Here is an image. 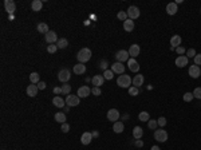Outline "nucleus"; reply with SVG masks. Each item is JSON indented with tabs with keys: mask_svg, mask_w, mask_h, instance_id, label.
Instances as JSON below:
<instances>
[{
	"mask_svg": "<svg viewBox=\"0 0 201 150\" xmlns=\"http://www.w3.org/2000/svg\"><path fill=\"white\" fill-rule=\"evenodd\" d=\"M76 59H78L79 63L85 64L86 62H88L91 59V50L90 48H86V47L79 50V52L76 54Z\"/></svg>",
	"mask_w": 201,
	"mask_h": 150,
	"instance_id": "nucleus-1",
	"label": "nucleus"
},
{
	"mask_svg": "<svg viewBox=\"0 0 201 150\" xmlns=\"http://www.w3.org/2000/svg\"><path fill=\"white\" fill-rule=\"evenodd\" d=\"M132 83H133V79L129 75H125V74L120 75L118 79H117V85L120 87H122V89H129V87H132Z\"/></svg>",
	"mask_w": 201,
	"mask_h": 150,
	"instance_id": "nucleus-2",
	"label": "nucleus"
},
{
	"mask_svg": "<svg viewBox=\"0 0 201 150\" xmlns=\"http://www.w3.org/2000/svg\"><path fill=\"white\" fill-rule=\"evenodd\" d=\"M154 139L158 142H166L168 139V131L163 129H157L154 130Z\"/></svg>",
	"mask_w": 201,
	"mask_h": 150,
	"instance_id": "nucleus-3",
	"label": "nucleus"
},
{
	"mask_svg": "<svg viewBox=\"0 0 201 150\" xmlns=\"http://www.w3.org/2000/svg\"><path fill=\"white\" fill-rule=\"evenodd\" d=\"M127 18L132 20H135V19H138L139 15H141V12H139V8L138 7H135V6H130L129 8H127Z\"/></svg>",
	"mask_w": 201,
	"mask_h": 150,
	"instance_id": "nucleus-4",
	"label": "nucleus"
},
{
	"mask_svg": "<svg viewBox=\"0 0 201 150\" xmlns=\"http://www.w3.org/2000/svg\"><path fill=\"white\" fill-rule=\"evenodd\" d=\"M70 78H71V73H70V70H67V68H62V70L58 73V79L62 83H67L70 80Z\"/></svg>",
	"mask_w": 201,
	"mask_h": 150,
	"instance_id": "nucleus-5",
	"label": "nucleus"
},
{
	"mask_svg": "<svg viewBox=\"0 0 201 150\" xmlns=\"http://www.w3.org/2000/svg\"><path fill=\"white\" fill-rule=\"evenodd\" d=\"M66 105L69 106V107H75V106L79 105V101H81V98H79L78 95H71V94H69V95L66 96Z\"/></svg>",
	"mask_w": 201,
	"mask_h": 150,
	"instance_id": "nucleus-6",
	"label": "nucleus"
},
{
	"mask_svg": "<svg viewBox=\"0 0 201 150\" xmlns=\"http://www.w3.org/2000/svg\"><path fill=\"white\" fill-rule=\"evenodd\" d=\"M115 59H117V62H121V63L127 62L130 59L129 51H126V50H120V51L115 54Z\"/></svg>",
	"mask_w": 201,
	"mask_h": 150,
	"instance_id": "nucleus-7",
	"label": "nucleus"
},
{
	"mask_svg": "<svg viewBox=\"0 0 201 150\" xmlns=\"http://www.w3.org/2000/svg\"><path fill=\"white\" fill-rule=\"evenodd\" d=\"M121 118V115H120V111L117 109H110L109 111H107V119L110 122H117V121H120Z\"/></svg>",
	"mask_w": 201,
	"mask_h": 150,
	"instance_id": "nucleus-8",
	"label": "nucleus"
},
{
	"mask_svg": "<svg viewBox=\"0 0 201 150\" xmlns=\"http://www.w3.org/2000/svg\"><path fill=\"white\" fill-rule=\"evenodd\" d=\"M188 74L190 75V78H193V79H197V78L201 75V68L198 67V66H196V64H192L190 67H189Z\"/></svg>",
	"mask_w": 201,
	"mask_h": 150,
	"instance_id": "nucleus-9",
	"label": "nucleus"
},
{
	"mask_svg": "<svg viewBox=\"0 0 201 150\" xmlns=\"http://www.w3.org/2000/svg\"><path fill=\"white\" fill-rule=\"evenodd\" d=\"M127 67H129V70L132 71V73H137V74H138L139 64H138V62L135 61L134 58H130L129 61H127Z\"/></svg>",
	"mask_w": 201,
	"mask_h": 150,
	"instance_id": "nucleus-10",
	"label": "nucleus"
},
{
	"mask_svg": "<svg viewBox=\"0 0 201 150\" xmlns=\"http://www.w3.org/2000/svg\"><path fill=\"white\" fill-rule=\"evenodd\" d=\"M111 71L114 74H121L122 75L125 73V64L121 63V62H115L114 64H111Z\"/></svg>",
	"mask_w": 201,
	"mask_h": 150,
	"instance_id": "nucleus-11",
	"label": "nucleus"
},
{
	"mask_svg": "<svg viewBox=\"0 0 201 150\" xmlns=\"http://www.w3.org/2000/svg\"><path fill=\"white\" fill-rule=\"evenodd\" d=\"M44 39H46V42L50 43V44H54V43H57V42L59 40L57 36V32H54V31H48L47 34L44 35Z\"/></svg>",
	"mask_w": 201,
	"mask_h": 150,
	"instance_id": "nucleus-12",
	"label": "nucleus"
},
{
	"mask_svg": "<svg viewBox=\"0 0 201 150\" xmlns=\"http://www.w3.org/2000/svg\"><path fill=\"white\" fill-rule=\"evenodd\" d=\"M91 94V89L88 86H81L78 89V94L76 95L79 96V98H87L88 95Z\"/></svg>",
	"mask_w": 201,
	"mask_h": 150,
	"instance_id": "nucleus-13",
	"label": "nucleus"
},
{
	"mask_svg": "<svg viewBox=\"0 0 201 150\" xmlns=\"http://www.w3.org/2000/svg\"><path fill=\"white\" fill-rule=\"evenodd\" d=\"M91 82H93V86L94 87H100V86H103L105 78L103 75H94V77L91 78Z\"/></svg>",
	"mask_w": 201,
	"mask_h": 150,
	"instance_id": "nucleus-14",
	"label": "nucleus"
},
{
	"mask_svg": "<svg viewBox=\"0 0 201 150\" xmlns=\"http://www.w3.org/2000/svg\"><path fill=\"white\" fill-rule=\"evenodd\" d=\"M4 8H6V11L8 13H13L16 11L15 1H12V0H6V1H4Z\"/></svg>",
	"mask_w": 201,
	"mask_h": 150,
	"instance_id": "nucleus-15",
	"label": "nucleus"
},
{
	"mask_svg": "<svg viewBox=\"0 0 201 150\" xmlns=\"http://www.w3.org/2000/svg\"><path fill=\"white\" fill-rule=\"evenodd\" d=\"M127 51H129V55H130V56L134 58V59H135V58H137V56L139 55V52H141V47H139L138 44H132Z\"/></svg>",
	"mask_w": 201,
	"mask_h": 150,
	"instance_id": "nucleus-16",
	"label": "nucleus"
},
{
	"mask_svg": "<svg viewBox=\"0 0 201 150\" xmlns=\"http://www.w3.org/2000/svg\"><path fill=\"white\" fill-rule=\"evenodd\" d=\"M25 91H27V95H28V96H32V98H34V96L38 95L39 89H38V86H36V85L31 83L30 86H27V90H25Z\"/></svg>",
	"mask_w": 201,
	"mask_h": 150,
	"instance_id": "nucleus-17",
	"label": "nucleus"
},
{
	"mask_svg": "<svg viewBox=\"0 0 201 150\" xmlns=\"http://www.w3.org/2000/svg\"><path fill=\"white\" fill-rule=\"evenodd\" d=\"M72 71H74L75 75H83L86 73V66L83 63H78L72 67Z\"/></svg>",
	"mask_w": 201,
	"mask_h": 150,
	"instance_id": "nucleus-18",
	"label": "nucleus"
},
{
	"mask_svg": "<svg viewBox=\"0 0 201 150\" xmlns=\"http://www.w3.org/2000/svg\"><path fill=\"white\" fill-rule=\"evenodd\" d=\"M144 82H145V78H144V75H141V74H137V75L133 78V86L138 87V89L144 85Z\"/></svg>",
	"mask_w": 201,
	"mask_h": 150,
	"instance_id": "nucleus-19",
	"label": "nucleus"
},
{
	"mask_svg": "<svg viewBox=\"0 0 201 150\" xmlns=\"http://www.w3.org/2000/svg\"><path fill=\"white\" fill-rule=\"evenodd\" d=\"M91 141H93V134H91V133H88V131H86V133H83V134L81 135L82 145H90Z\"/></svg>",
	"mask_w": 201,
	"mask_h": 150,
	"instance_id": "nucleus-20",
	"label": "nucleus"
},
{
	"mask_svg": "<svg viewBox=\"0 0 201 150\" xmlns=\"http://www.w3.org/2000/svg\"><path fill=\"white\" fill-rule=\"evenodd\" d=\"M188 58H186V55H181V56H178L176 59V66L177 67H180V68H182V67H185L186 64H188Z\"/></svg>",
	"mask_w": 201,
	"mask_h": 150,
	"instance_id": "nucleus-21",
	"label": "nucleus"
},
{
	"mask_svg": "<svg viewBox=\"0 0 201 150\" xmlns=\"http://www.w3.org/2000/svg\"><path fill=\"white\" fill-rule=\"evenodd\" d=\"M180 44H181V36H180V35L172 36V39H170V48H172V50H174V48L180 47Z\"/></svg>",
	"mask_w": 201,
	"mask_h": 150,
	"instance_id": "nucleus-22",
	"label": "nucleus"
},
{
	"mask_svg": "<svg viewBox=\"0 0 201 150\" xmlns=\"http://www.w3.org/2000/svg\"><path fill=\"white\" fill-rule=\"evenodd\" d=\"M125 130V126H123V122H120L117 121L113 123V131L115 133V134H121L122 131Z\"/></svg>",
	"mask_w": 201,
	"mask_h": 150,
	"instance_id": "nucleus-23",
	"label": "nucleus"
},
{
	"mask_svg": "<svg viewBox=\"0 0 201 150\" xmlns=\"http://www.w3.org/2000/svg\"><path fill=\"white\" fill-rule=\"evenodd\" d=\"M134 27H135L134 20L127 19V20H125V22H123V30H125L126 32H132L133 30H134Z\"/></svg>",
	"mask_w": 201,
	"mask_h": 150,
	"instance_id": "nucleus-24",
	"label": "nucleus"
},
{
	"mask_svg": "<svg viewBox=\"0 0 201 150\" xmlns=\"http://www.w3.org/2000/svg\"><path fill=\"white\" fill-rule=\"evenodd\" d=\"M52 105L55 106V107H64L66 101H64L62 96H54L52 98Z\"/></svg>",
	"mask_w": 201,
	"mask_h": 150,
	"instance_id": "nucleus-25",
	"label": "nucleus"
},
{
	"mask_svg": "<svg viewBox=\"0 0 201 150\" xmlns=\"http://www.w3.org/2000/svg\"><path fill=\"white\" fill-rule=\"evenodd\" d=\"M43 8V1L42 0H34L31 3V10L35 12H39V11Z\"/></svg>",
	"mask_w": 201,
	"mask_h": 150,
	"instance_id": "nucleus-26",
	"label": "nucleus"
},
{
	"mask_svg": "<svg viewBox=\"0 0 201 150\" xmlns=\"http://www.w3.org/2000/svg\"><path fill=\"white\" fill-rule=\"evenodd\" d=\"M142 135H144L142 127L141 126H135V127L133 129V137H134V139H141Z\"/></svg>",
	"mask_w": 201,
	"mask_h": 150,
	"instance_id": "nucleus-27",
	"label": "nucleus"
},
{
	"mask_svg": "<svg viewBox=\"0 0 201 150\" xmlns=\"http://www.w3.org/2000/svg\"><path fill=\"white\" fill-rule=\"evenodd\" d=\"M178 8H177V4L176 3H169L166 6V13L168 15H176Z\"/></svg>",
	"mask_w": 201,
	"mask_h": 150,
	"instance_id": "nucleus-28",
	"label": "nucleus"
},
{
	"mask_svg": "<svg viewBox=\"0 0 201 150\" xmlns=\"http://www.w3.org/2000/svg\"><path fill=\"white\" fill-rule=\"evenodd\" d=\"M54 118H55V121L57 122H59V123H66V119H67L64 113H57Z\"/></svg>",
	"mask_w": 201,
	"mask_h": 150,
	"instance_id": "nucleus-29",
	"label": "nucleus"
},
{
	"mask_svg": "<svg viewBox=\"0 0 201 150\" xmlns=\"http://www.w3.org/2000/svg\"><path fill=\"white\" fill-rule=\"evenodd\" d=\"M36 28H38V32H40V34H44V35H46V34L50 31V30H48V26L46 24V23H39Z\"/></svg>",
	"mask_w": 201,
	"mask_h": 150,
	"instance_id": "nucleus-30",
	"label": "nucleus"
},
{
	"mask_svg": "<svg viewBox=\"0 0 201 150\" xmlns=\"http://www.w3.org/2000/svg\"><path fill=\"white\" fill-rule=\"evenodd\" d=\"M30 82L34 83V85H38V83L40 82V77H39V74L38 73L30 74Z\"/></svg>",
	"mask_w": 201,
	"mask_h": 150,
	"instance_id": "nucleus-31",
	"label": "nucleus"
},
{
	"mask_svg": "<svg viewBox=\"0 0 201 150\" xmlns=\"http://www.w3.org/2000/svg\"><path fill=\"white\" fill-rule=\"evenodd\" d=\"M149 118H150V115H149L148 111H141L138 114V119L142 122H149Z\"/></svg>",
	"mask_w": 201,
	"mask_h": 150,
	"instance_id": "nucleus-32",
	"label": "nucleus"
},
{
	"mask_svg": "<svg viewBox=\"0 0 201 150\" xmlns=\"http://www.w3.org/2000/svg\"><path fill=\"white\" fill-rule=\"evenodd\" d=\"M57 46H58V48H66L67 46H69V40L64 38H60L59 40L57 42Z\"/></svg>",
	"mask_w": 201,
	"mask_h": 150,
	"instance_id": "nucleus-33",
	"label": "nucleus"
},
{
	"mask_svg": "<svg viewBox=\"0 0 201 150\" xmlns=\"http://www.w3.org/2000/svg\"><path fill=\"white\" fill-rule=\"evenodd\" d=\"M60 89H62V94H64V95H69L70 91H71V86L69 83H63V86Z\"/></svg>",
	"mask_w": 201,
	"mask_h": 150,
	"instance_id": "nucleus-34",
	"label": "nucleus"
},
{
	"mask_svg": "<svg viewBox=\"0 0 201 150\" xmlns=\"http://www.w3.org/2000/svg\"><path fill=\"white\" fill-rule=\"evenodd\" d=\"M129 94L132 96H137L139 94V89H138V87H135V86L129 87Z\"/></svg>",
	"mask_w": 201,
	"mask_h": 150,
	"instance_id": "nucleus-35",
	"label": "nucleus"
},
{
	"mask_svg": "<svg viewBox=\"0 0 201 150\" xmlns=\"http://www.w3.org/2000/svg\"><path fill=\"white\" fill-rule=\"evenodd\" d=\"M117 18H118L120 20H122V22H125V20L129 19V18H127V12H126V11H120V12H118V15H117Z\"/></svg>",
	"mask_w": 201,
	"mask_h": 150,
	"instance_id": "nucleus-36",
	"label": "nucleus"
},
{
	"mask_svg": "<svg viewBox=\"0 0 201 150\" xmlns=\"http://www.w3.org/2000/svg\"><path fill=\"white\" fill-rule=\"evenodd\" d=\"M148 127H149V129H153V130H157V127H158V122H157V121H154V119H149V122H148Z\"/></svg>",
	"mask_w": 201,
	"mask_h": 150,
	"instance_id": "nucleus-37",
	"label": "nucleus"
},
{
	"mask_svg": "<svg viewBox=\"0 0 201 150\" xmlns=\"http://www.w3.org/2000/svg\"><path fill=\"white\" fill-rule=\"evenodd\" d=\"M103 78L106 80H111L114 78V73L111 70H106V71H105V74H103Z\"/></svg>",
	"mask_w": 201,
	"mask_h": 150,
	"instance_id": "nucleus-38",
	"label": "nucleus"
},
{
	"mask_svg": "<svg viewBox=\"0 0 201 150\" xmlns=\"http://www.w3.org/2000/svg\"><path fill=\"white\" fill-rule=\"evenodd\" d=\"M193 98H195V96H193V93H185L184 96H182V99H184L185 102H192Z\"/></svg>",
	"mask_w": 201,
	"mask_h": 150,
	"instance_id": "nucleus-39",
	"label": "nucleus"
},
{
	"mask_svg": "<svg viewBox=\"0 0 201 150\" xmlns=\"http://www.w3.org/2000/svg\"><path fill=\"white\" fill-rule=\"evenodd\" d=\"M196 55H197V54H196L195 48H189L188 51H186V58H188V59H189V58H193V59H195Z\"/></svg>",
	"mask_w": 201,
	"mask_h": 150,
	"instance_id": "nucleus-40",
	"label": "nucleus"
},
{
	"mask_svg": "<svg viewBox=\"0 0 201 150\" xmlns=\"http://www.w3.org/2000/svg\"><path fill=\"white\" fill-rule=\"evenodd\" d=\"M57 50H58V46L57 44H48L47 51L50 52V54H55V52H57Z\"/></svg>",
	"mask_w": 201,
	"mask_h": 150,
	"instance_id": "nucleus-41",
	"label": "nucleus"
},
{
	"mask_svg": "<svg viewBox=\"0 0 201 150\" xmlns=\"http://www.w3.org/2000/svg\"><path fill=\"white\" fill-rule=\"evenodd\" d=\"M91 94L95 96H99L100 94H102V91H100V87H93L91 89Z\"/></svg>",
	"mask_w": 201,
	"mask_h": 150,
	"instance_id": "nucleus-42",
	"label": "nucleus"
},
{
	"mask_svg": "<svg viewBox=\"0 0 201 150\" xmlns=\"http://www.w3.org/2000/svg\"><path fill=\"white\" fill-rule=\"evenodd\" d=\"M193 96L197 99H201V87H196L193 91Z\"/></svg>",
	"mask_w": 201,
	"mask_h": 150,
	"instance_id": "nucleus-43",
	"label": "nucleus"
},
{
	"mask_svg": "<svg viewBox=\"0 0 201 150\" xmlns=\"http://www.w3.org/2000/svg\"><path fill=\"white\" fill-rule=\"evenodd\" d=\"M157 122H158V126L163 127V126L166 125V118H165V117H160V118L157 119Z\"/></svg>",
	"mask_w": 201,
	"mask_h": 150,
	"instance_id": "nucleus-44",
	"label": "nucleus"
},
{
	"mask_svg": "<svg viewBox=\"0 0 201 150\" xmlns=\"http://www.w3.org/2000/svg\"><path fill=\"white\" fill-rule=\"evenodd\" d=\"M60 130H62V133H69V131H70V125L69 123H62Z\"/></svg>",
	"mask_w": 201,
	"mask_h": 150,
	"instance_id": "nucleus-45",
	"label": "nucleus"
},
{
	"mask_svg": "<svg viewBox=\"0 0 201 150\" xmlns=\"http://www.w3.org/2000/svg\"><path fill=\"white\" fill-rule=\"evenodd\" d=\"M195 64L196 66H198V67L201 66V54H197L195 56Z\"/></svg>",
	"mask_w": 201,
	"mask_h": 150,
	"instance_id": "nucleus-46",
	"label": "nucleus"
},
{
	"mask_svg": "<svg viewBox=\"0 0 201 150\" xmlns=\"http://www.w3.org/2000/svg\"><path fill=\"white\" fill-rule=\"evenodd\" d=\"M176 51H177V54H180V56H181L184 52H185V48L182 47V46H180V47H177L176 48Z\"/></svg>",
	"mask_w": 201,
	"mask_h": 150,
	"instance_id": "nucleus-47",
	"label": "nucleus"
},
{
	"mask_svg": "<svg viewBox=\"0 0 201 150\" xmlns=\"http://www.w3.org/2000/svg\"><path fill=\"white\" fill-rule=\"evenodd\" d=\"M36 86H38L39 90H44V89H46V82H43V80H42V82H39L38 85H36Z\"/></svg>",
	"mask_w": 201,
	"mask_h": 150,
	"instance_id": "nucleus-48",
	"label": "nucleus"
},
{
	"mask_svg": "<svg viewBox=\"0 0 201 150\" xmlns=\"http://www.w3.org/2000/svg\"><path fill=\"white\" fill-rule=\"evenodd\" d=\"M107 64H109V63H107L106 61H102V62H100V66H99V67L102 68V70H105V71H106V68H107Z\"/></svg>",
	"mask_w": 201,
	"mask_h": 150,
	"instance_id": "nucleus-49",
	"label": "nucleus"
},
{
	"mask_svg": "<svg viewBox=\"0 0 201 150\" xmlns=\"http://www.w3.org/2000/svg\"><path fill=\"white\" fill-rule=\"evenodd\" d=\"M135 146H138V147H142V146H144V142H142L141 139H137V141H135Z\"/></svg>",
	"mask_w": 201,
	"mask_h": 150,
	"instance_id": "nucleus-50",
	"label": "nucleus"
},
{
	"mask_svg": "<svg viewBox=\"0 0 201 150\" xmlns=\"http://www.w3.org/2000/svg\"><path fill=\"white\" fill-rule=\"evenodd\" d=\"M54 94H62V89L60 87H55L54 89Z\"/></svg>",
	"mask_w": 201,
	"mask_h": 150,
	"instance_id": "nucleus-51",
	"label": "nucleus"
},
{
	"mask_svg": "<svg viewBox=\"0 0 201 150\" xmlns=\"http://www.w3.org/2000/svg\"><path fill=\"white\" fill-rule=\"evenodd\" d=\"M91 134H93V137H98V135H99V133H98V131H93Z\"/></svg>",
	"mask_w": 201,
	"mask_h": 150,
	"instance_id": "nucleus-52",
	"label": "nucleus"
},
{
	"mask_svg": "<svg viewBox=\"0 0 201 150\" xmlns=\"http://www.w3.org/2000/svg\"><path fill=\"white\" fill-rule=\"evenodd\" d=\"M121 118H122L123 121H126V119H129V115H127V114H125V115H123V117H121Z\"/></svg>",
	"mask_w": 201,
	"mask_h": 150,
	"instance_id": "nucleus-53",
	"label": "nucleus"
},
{
	"mask_svg": "<svg viewBox=\"0 0 201 150\" xmlns=\"http://www.w3.org/2000/svg\"><path fill=\"white\" fill-rule=\"evenodd\" d=\"M150 150H161V149H160V147H158V146H153Z\"/></svg>",
	"mask_w": 201,
	"mask_h": 150,
	"instance_id": "nucleus-54",
	"label": "nucleus"
}]
</instances>
